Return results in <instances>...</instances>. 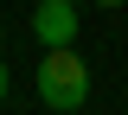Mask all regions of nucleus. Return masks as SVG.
<instances>
[{"label":"nucleus","instance_id":"nucleus-1","mask_svg":"<svg viewBox=\"0 0 128 115\" xmlns=\"http://www.w3.org/2000/svg\"><path fill=\"white\" fill-rule=\"evenodd\" d=\"M38 102L45 109H83L90 102V64L70 45H45V58H38Z\"/></svg>","mask_w":128,"mask_h":115},{"label":"nucleus","instance_id":"nucleus-2","mask_svg":"<svg viewBox=\"0 0 128 115\" xmlns=\"http://www.w3.org/2000/svg\"><path fill=\"white\" fill-rule=\"evenodd\" d=\"M32 32L45 45H70L77 38V0H38L32 6Z\"/></svg>","mask_w":128,"mask_h":115},{"label":"nucleus","instance_id":"nucleus-3","mask_svg":"<svg viewBox=\"0 0 128 115\" xmlns=\"http://www.w3.org/2000/svg\"><path fill=\"white\" fill-rule=\"evenodd\" d=\"M0 102H6V64H0Z\"/></svg>","mask_w":128,"mask_h":115},{"label":"nucleus","instance_id":"nucleus-4","mask_svg":"<svg viewBox=\"0 0 128 115\" xmlns=\"http://www.w3.org/2000/svg\"><path fill=\"white\" fill-rule=\"evenodd\" d=\"M96 6H128V0H96Z\"/></svg>","mask_w":128,"mask_h":115}]
</instances>
